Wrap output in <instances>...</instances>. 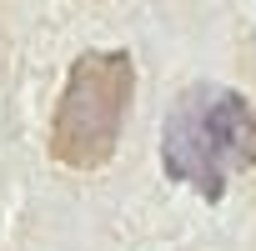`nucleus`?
Returning a JSON list of instances; mask_svg holds the SVG:
<instances>
[{"label": "nucleus", "instance_id": "f257e3e1", "mask_svg": "<svg viewBox=\"0 0 256 251\" xmlns=\"http://www.w3.org/2000/svg\"><path fill=\"white\" fill-rule=\"evenodd\" d=\"M161 161L166 171L216 201L226 181L256 161V116L251 106L226 90V86H196L176 100L166 136H161Z\"/></svg>", "mask_w": 256, "mask_h": 251}, {"label": "nucleus", "instance_id": "f03ea898", "mask_svg": "<svg viewBox=\"0 0 256 251\" xmlns=\"http://www.w3.org/2000/svg\"><path fill=\"white\" fill-rule=\"evenodd\" d=\"M131 96H136L131 56L126 50H86L70 66L56 120H50V156L70 171H100L120 146Z\"/></svg>", "mask_w": 256, "mask_h": 251}]
</instances>
